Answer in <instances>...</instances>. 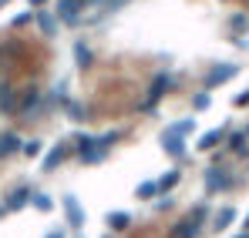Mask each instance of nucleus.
<instances>
[{
    "mask_svg": "<svg viewBox=\"0 0 249 238\" xmlns=\"http://www.w3.org/2000/svg\"><path fill=\"white\" fill-rule=\"evenodd\" d=\"M0 3H7V0H0Z\"/></svg>",
    "mask_w": 249,
    "mask_h": 238,
    "instance_id": "24",
    "label": "nucleus"
},
{
    "mask_svg": "<svg viewBox=\"0 0 249 238\" xmlns=\"http://www.w3.org/2000/svg\"><path fill=\"white\" fill-rule=\"evenodd\" d=\"M206 185H209V191H226V188H232V171L229 168H209L206 171Z\"/></svg>",
    "mask_w": 249,
    "mask_h": 238,
    "instance_id": "4",
    "label": "nucleus"
},
{
    "mask_svg": "<svg viewBox=\"0 0 249 238\" xmlns=\"http://www.w3.org/2000/svg\"><path fill=\"white\" fill-rule=\"evenodd\" d=\"M115 141H118V134H98V138L94 134H81L78 138V155H81L84 164H101Z\"/></svg>",
    "mask_w": 249,
    "mask_h": 238,
    "instance_id": "1",
    "label": "nucleus"
},
{
    "mask_svg": "<svg viewBox=\"0 0 249 238\" xmlns=\"http://www.w3.org/2000/svg\"><path fill=\"white\" fill-rule=\"evenodd\" d=\"M34 205H37V211H51V198L47 195H34Z\"/></svg>",
    "mask_w": 249,
    "mask_h": 238,
    "instance_id": "18",
    "label": "nucleus"
},
{
    "mask_svg": "<svg viewBox=\"0 0 249 238\" xmlns=\"http://www.w3.org/2000/svg\"><path fill=\"white\" fill-rule=\"evenodd\" d=\"M64 158H68V144H54V148L47 151V158H44V171H54Z\"/></svg>",
    "mask_w": 249,
    "mask_h": 238,
    "instance_id": "8",
    "label": "nucleus"
},
{
    "mask_svg": "<svg viewBox=\"0 0 249 238\" xmlns=\"http://www.w3.org/2000/svg\"><path fill=\"white\" fill-rule=\"evenodd\" d=\"M27 201H34V191H31V185H24V188H17V191H14L10 198L3 201V208H7V211H20V208H24Z\"/></svg>",
    "mask_w": 249,
    "mask_h": 238,
    "instance_id": "7",
    "label": "nucleus"
},
{
    "mask_svg": "<svg viewBox=\"0 0 249 238\" xmlns=\"http://www.w3.org/2000/svg\"><path fill=\"white\" fill-rule=\"evenodd\" d=\"M165 87H168V80H165V78L155 80V87H152V94H148V101H145V111H152V108H155V101H159V94H162Z\"/></svg>",
    "mask_w": 249,
    "mask_h": 238,
    "instance_id": "14",
    "label": "nucleus"
},
{
    "mask_svg": "<svg viewBox=\"0 0 249 238\" xmlns=\"http://www.w3.org/2000/svg\"><path fill=\"white\" fill-rule=\"evenodd\" d=\"M243 232H249V215H246V222H243Z\"/></svg>",
    "mask_w": 249,
    "mask_h": 238,
    "instance_id": "21",
    "label": "nucleus"
},
{
    "mask_svg": "<svg viewBox=\"0 0 249 238\" xmlns=\"http://www.w3.org/2000/svg\"><path fill=\"white\" fill-rule=\"evenodd\" d=\"M246 134H249V127H246Z\"/></svg>",
    "mask_w": 249,
    "mask_h": 238,
    "instance_id": "25",
    "label": "nucleus"
},
{
    "mask_svg": "<svg viewBox=\"0 0 249 238\" xmlns=\"http://www.w3.org/2000/svg\"><path fill=\"white\" fill-rule=\"evenodd\" d=\"M222 141H229V127H212V131H206L202 138H199V151H212L215 144H222Z\"/></svg>",
    "mask_w": 249,
    "mask_h": 238,
    "instance_id": "5",
    "label": "nucleus"
},
{
    "mask_svg": "<svg viewBox=\"0 0 249 238\" xmlns=\"http://www.w3.org/2000/svg\"><path fill=\"white\" fill-rule=\"evenodd\" d=\"M44 238H68V232H64V228H54V232H47Z\"/></svg>",
    "mask_w": 249,
    "mask_h": 238,
    "instance_id": "20",
    "label": "nucleus"
},
{
    "mask_svg": "<svg viewBox=\"0 0 249 238\" xmlns=\"http://www.w3.org/2000/svg\"><path fill=\"white\" fill-rule=\"evenodd\" d=\"M64 215H68V225L71 228H81L84 225V211H81V205H78L74 195H64Z\"/></svg>",
    "mask_w": 249,
    "mask_h": 238,
    "instance_id": "6",
    "label": "nucleus"
},
{
    "mask_svg": "<svg viewBox=\"0 0 249 238\" xmlns=\"http://www.w3.org/2000/svg\"><path fill=\"white\" fill-rule=\"evenodd\" d=\"M232 222H236V208H222V211L215 215V232H226Z\"/></svg>",
    "mask_w": 249,
    "mask_h": 238,
    "instance_id": "12",
    "label": "nucleus"
},
{
    "mask_svg": "<svg viewBox=\"0 0 249 238\" xmlns=\"http://www.w3.org/2000/svg\"><path fill=\"white\" fill-rule=\"evenodd\" d=\"M196 131V118H182V121H175V124H168L165 127V134H162V151L165 155H172V158H182L185 155V138Z\"/></svg>",
    "mask_w": 249,
    "mask_h": 238,
    "instance_id": "2",
    "label": "nucleus"
},
{
    "mask_svg": "<svg viewBox=\"0 0 249 238\" xmlns=\"http://www.w3.org/2000/svg\"><path fill=\"white\" fill-rule=\"evenodd\" d=\"M14 151H20V138L17 134H0V158H7Z\"/></svg>",
    "mask_w": 249,
    "mask_h": 238,
    "instance_id": "10",
    "label": "nucleus"
},
{
    "mask_svg": "<svg viewBox=\"0 0 249 238\" xmlns=\"http://www.w3.org/2000/svg\"><path fill=\"white\" fill-rule=\"evenodd\" d=\"M192 104H196V111H209V94H206V91H202V94H196V101H192Z\"/></svg>",
    "mask_w": 249,
    "mask_h": 238,
    "instance_id": "16",
    "label": "nucleus"
},
{
    "mask_svg": "<svg viewBox=\"0 0 249 238\" xmlns=\"http://www.w3.org/2000/svg\"><path fill=\"white\" fill-rule=\"evenodd\" d=\"M131 218H128V211H115V215H108V228H124Z\"/></svg>",
    "mask_w": 249,
    "mask_h": 238,
    "instance_id": "15",
    "label": "nucleus"
},
{
    "mask_svg": "<svg viewBox=\"0 0 249 238\" xmlns=\"http://www.w3.org/2000/svg\"><path fill=\"white\" fill-rule=\"evenodd\" d=\"M206 218H209V208H206V205H199V208H196L189 218H182V222L172 228V238H196L199 232H202Z\"/></svg>",
    "mask_w": 249,
    "mask_h": 238,
    "instance_id": "3",
    "label": "nucleus"
},
{
    "mask_svg": "<svg viewBox=\"0 0 249 238\" xmlns=\"http://www.w3.org/2000/svg\"><path fill=\"white\" fill-rule=\"evenodd\" d=\"M0 215H7V208H3V205H0Z\"/></svg>",
    "mask_w": 249,
    "mask_h": 238,
    "instance_id": "22",
    "label": "nucleus"
},
{
    "mask_svg": "<svg viewBox=\"0 0 249 238\" xmlns=\"http://www.w3.org/2000/svg\"><path fill=\"white\" fill-rule=\"evenodd\" d=\"M37 151H41V144H37V141H31V144H24V155H37Z\"/></svg>",
    "mask_w": 249,
    "mask_h": 238,
    "instance_id": "19",
    "label": "nucleus"
},
{
    "mask_svg": "<svg viewBox=\"0 0 249 238\" xmlns=\"http://www.w3.org/2000/svg\"><path fill=\"white\" fill-rule=\"evenodd\" d=\"M246 138H249V134H229V144L239 151V148H246Z\"/></svg>",
    "mask_w": 249,
    "mask_h": 238,
    "instance_id": "17",
    "label": "nucleus"
},
{
    "mask_svg": "<svg viewBox=\"0 0 249 238\" xmlns=\"http://www.w3.org/2000/svg\"><path fill=\"white\" fill-rule=\"evenodd\" d=\"M239 238H249V232H243V235H239Z\"/></svg>",
    "mask_w": 249,
    "mask_h": 238,
    "instance_id": "23",
    "label": "nucleus"
},
{
    "mask_svg": "<svg viewBox=\"0 0 249 238\" xmlns=\"http://www.w3.org/2000/svg\"><path fill=\"white\" fill-rule=\"evenodd\" d=\"M178 178H182V171H178V168H172V171H165V175L159 178V191H172V188L178 185Z\"/></svg>",
    "mask_w": 249,
    "mask_h": 238,
    "instance_id": "11",
    "label": "nucleus"
},
{
    "mask_svg": "<svg viewBox=\"0 0 249 238\" xmlns=\"http://www.w3.org/2000/svg\"><path fill=\"white\" fill-rule=\"evenodd\" d=\"M239 67L236 64H222V67H215L212 71V78H209V87H215V84H226V80H232V74H236Z\"/></svg>",
    "mask_w": 249,
    "mask_h": 238,
    "instance_id": "9",
    "label": "nucleus"
},
{
    "mask_svg": "<svg viewBox=\"0 0 249 238\" xmlns=\"http://www.w3.org/2000/svg\"><path fill=\"white\" fill-rule=\"evenodd\" d=\"M155 195H159V181H142V185H138V188H135V198H155Z\"/></svg>",
    "mask_w": 249,
    "mask_h": 238,
    "instance_id": "13",
    "label": "nucleus"
}]
</instances>
